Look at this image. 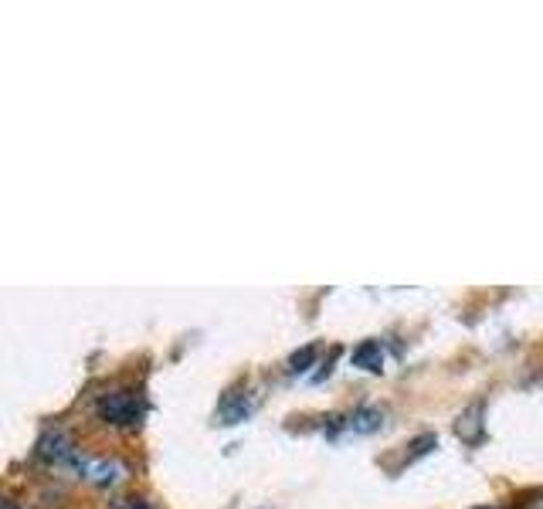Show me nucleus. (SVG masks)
Listing matches in <instances>:
<instances>
[{"label":"nucleus","instance_id":"nucleus-1","mask_svg":"<svg viewBox=\"0 0 543 509\" xmlns=\"http://www.w3.org/2000/svg\"><path fill=\"white\" fill-rule=\"evenodd\" d=\"M68 469H72L82 482H89V486H99V489H109V486H116V482L126 479V465L119 462V459H106V455H85V452H79Z\"/></svg>","mask_w":543,"mask_h":509},{"label":"nucleus","instance_id":"nucleus-2","mask_svg":"<svg viewBox=\"0 0 543 509\" xmlns=\"http://www.w3.org/2000/svg\"><path fill=\"white\" fill-rule=\"evenodd\" d=\"M99 418L109 425H140L143 418V398L140 391H112L99 398Z\"/></svg>","mask_w":543,"mask_h":509},{"label":"nucleus","instance_id":"nucleus-3","mask_svg":"<svg viewBox=\"0 0 543 509\" xmlns=\"http://www.w3.org/2000/svg\"><path fill=\"white\" fill-rule=\"evenodd\" d=\"M75 455H79V448H75V442L65 435L62 428H48L45 435L38 438V459H45L51 465H62V469H68V465L75 462Z\"/></svg>","mask_w":543,"mask_h":509},{"label":"nucleus","instance_id":"nucleus-4","mask_svg":"<svg viewBox=\"0 0 543 509\" xmlns=\"http://www.w3.org/2000/svg\"><path fill=\"white\" fill-rule=\"evenodd\" d=\"M381 425H384V411H377V408H360V411H353V414H350V421H347V428H350V431H357V435L377 431Z\"/></svg>","mask_w":543,"mask_h":509},{"label":"nucleus","instance_id":"nucleus-5","mask_svg":"<svg viewBox=\"0 0 543 509\" xmlns=\"http://www.w3.org/2000/svg\"><path fill=\"white\" fill-rule=\"evenodd\" d=\"M353 364L364 367V370H381V364H384L381 343H377V340H364L357 350H353Z\"/></svg>","mask_w":543,"mask_h":509},{"label":"nucleus","instance_id":"nucleus-6","mask_svg":"<svg viewBox=\"0 0 543 509\" xmlns=\"http://www.w3.org/2000/svg\"><path fill=\"white\" fill-rule=\"evenodd\" d=\"M313 357H316V347H303V350L296 353V357L289 360V367H292V370H306V364H309Z\"/></svg>","mask_w":543,"mask_h":509},{"label":"nucleus","instance_id":"nucleus-7","mask_svg":"<svg viewBox=\"0 0 543 509\" xmlns=\"http://www.w3.org/2000/svg\"><path fill=\"white\" fill-rule=\"evenodd\" d=\"M119 509H153V506L136 496V499H119Z\"/></svg>","mask_w":543,"mask_h":509},{"label":"nucleus","instance_id":"nucleus-8","mask_svg":"<svg viewBox=\"0 0 543 509\" xmlns=\"http://www.w3.org/2000/svg\"><path fill=\"white\" fill-rule=\"evenodd\" d=\"M523 509H543V496H533V499H530V503H527V506H523Z\"/></svg>","mask_w":543,"mask_h":509},{"label":"nucleus","instance_id":"nucleus-9","mask_svg":"<svg viewBox=\"0 0 543 509\" xmlns=\"http://www.w3.org/2000/svg\"><path fill=\"white\" fill-rule=\"evenodd\" d=\"M4 509H21V506H17V503H4Z\"/></svg>","mask_w":543,"mask_h":509}]
</instances>
